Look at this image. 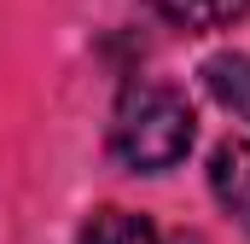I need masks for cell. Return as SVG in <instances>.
Returning a JSON list of instances; mask_svg holds the SVG:
<instances>
[{"mask_svg":"<svg viewBox=\"0 0 250 244\" xmlns=\"http://www.w3.org/2000/svg\"><path fill=\"white\" fill-rule=\"evenodd\" d=\"M82 244H157V233H151L140 215H128V209H99V215L87 221Z\"/></svg>","mask_w":250,"mask_h":244,"instance_id":"cell-5","label":"cell"},{"mask_svg":"<svg viewBox=\"0 0 250 244\" xmlns=\"http://www.w3.org/2000/svg\"><path fill=\"white\" fill-rule=\"evenodd\" d=\"M204 76H209V93L239 122H250V59L245 53H215V59L204 64Z\"/></svg>","mask_w":250,"mask_h":244,"instance_id":"cell-3","label":"cell"},{"mask_svg":"<svg viewBox=\"0 0 250 244\" xmlns=\"http://www.w3.org/2000/svg\"><path fill=\"white\" fill-rule=\"evenodd\" d=\"M163 18H175V23H187V29H221V23H233L239 12H245L250 0H151Z\"/></svg>","mask_w":250,"mask_h":244,"instance_id":"cell-4","label":"cell"},{"mask_svg":"<svg viewBox=\"0 0 250 244\" xmlns=\"http://www.w3.org/2000/svg\"><path fill=\"white\" fill-rule=\"evenodd\" d=\"M209 186L227 215L250 221V140H221L209 157Z\"/></svg>","mask_w":250,"mask_h":244,"instance_id":"cell-2","label":"cell"},{"mask_svg":"<svg viewBox=\"0 0 250 244\" xmlns=\"http://www.w3.org/2000/svg\"><path fill=\"white\" fill-rule=\"evenodd\" d=\"M111 145H117V157H123L128 169H140V175L175 169L192 151V105H187V93H175L163 81H134L117 99Z\"/></svg>","mask_w":250,"mask_h":244,"instance_id":"cell-1","label":"cell"}]
</instances>
